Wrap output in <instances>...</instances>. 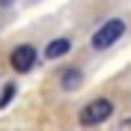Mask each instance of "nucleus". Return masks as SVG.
Returning <instances> with one entry per match:
<instances>
[{"label": "nucleus", "instance_id": "f257e3e1", "mask_svg": "<svg viewBox=\"0 0 131 131\" xmlns=\"http://www.w3.org/2000/svg\"><path fill=\"white\" fill-rule=\"evenodd\" d=\"M110 113H113V104L107 98H95V101H90L81 110V125H98V122H104Z\"/></svg>", "mask_w": 131, "mask_h": 131}, {"label": "nucleus", "instance_id": "0eeeda50", "mask_svg": "<svg viewBox=\"0 0 131 131\" xmlns=\"http://www.w3.org/2000/svg\"><path fill=\"white\" fill-rule=\"evenodd\" d=\"M122 128H131V119H122Z\"/></svg>", "mask_w": 131, "mask_h": 131}, {"label": "nucleus", "instance_id": "f03ea898", "mask_svg": "<svg viewBox=\"0 0 131 131\" xmlns=\"http://www.w3.org/2000/svg\"><path fill=\"white\" fill-rule=\"evenodd\" d=\"M125 33V24L119 21V18H113V21H107L104 27H98V33L92 36V48H98V51H104V48H110L119 36Z\"/></svg>", "mask_w": 131, "mask_h": 131}, {"label": "nucleus", "instance_id": "423d86ee", "mask_svg": "<svg viewBox=\"0 0 131 131\" xmlns=\"http://www.w3.org/2000/svg\"><path fill=\"white\" fill-rule=\"evenodd\" d=\"M12 98H15V83H6V86H3V92H0V107H6Z\"/></svg>", "mask_w": 131, "mask_h": 131}, {"label": "nucleus", "instance_id": "20e7f679", "mask_svg": "<svg viewBox=\"0 0 131 131\" xmlns=\"http://www.w3.org/2000/svg\"><path fill=\"white\" fill-rule=\"evenodd\" d=\"M69 48H72V45H69V39H54L48 48H45V57H48V60H60Z\"/></svg>", "mask_w": 131, "mask_h": 131}, {"label": "nucleus", "instance_id": "7ed1b4c3", "mask_svg": "<svg viewBox=\"0 0 131 131\" xmlns=\"http://www.w3.org/2000/svg\"><path fill=\"white\" fill-rule=\"evenodd\" d=\"M9 63H12V69L15 72H30L33 66H36V48L33 45H18L15 51H12V57H9Z\"/></svg>", "mask_w": 131, "mask_h": 131}, {"label": "nucleus", "instance_id": "39448f33", "mask_svg": "<svg viewBox=\"0 0 131 131\" xmlns=\"http://www.w3.org/2000/svg\"><path fill=\"white\" fill-rule=\"evenodd\" d=\"M81 81H83V74L78 72V69H69V72L63 74V86H66V90H78Z\"/></svg>", "mask_w": 131, "mask_h": 131}]
</instances>
